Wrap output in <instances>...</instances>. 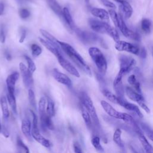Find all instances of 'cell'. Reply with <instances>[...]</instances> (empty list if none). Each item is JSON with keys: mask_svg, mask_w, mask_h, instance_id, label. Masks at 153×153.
I'll list each match as a JSON object with an SVG mask.
<instances>
[{"mask_svg": "<svg viewBox=\"0 0 153 153\" xmlns=\"http://www.w3.org/2000/svg\"><path fill=\"white\" fill-rule=\"evenodd\" d=\"M62 50L65 53L79 68L81 70L84 71L88 75H91V71L90 67L87 65L86 62L82 57V56L73 48L70 44L59 41Z\"/></svg>", "mask_w": 153, "mask_h": 153, "instance_id": "cell-1", "label": "cell"}, {"mask_svg": "<svg viewBox=\"0 0 153 153\" xmlns=\"http://www.w3.org/2000/svg\"><path fill=\"white\" fill-rule=\"evenodd\" d=\"M88 24L93 30L100 33H106L115 42L120 41V36L118 32L108 23L94 18H90L88 19Z\"/></svg>", "mask_w": 153, "mask_h": 153, "instance_id": "cell-2", "label": "cell"}, {"mask_svg": "<svg viewBox=\"0 0 153 153\" xmlns=\"http://www.w3.org/2000/svg\"><path fill=\"white\" fill-rule=\"evenodd\" d=\"M79 103H82L89 112L92 119L94 128L97 130H99L100 128V122L96 111V109L91 98L85 92L81 91L79 94Z\"/></svg>", "mask_w": 153, "mask_h": 153, "instance_id": "cell-3", "label": "cell"}, {"mask_svg": "<svg viewBox=\"0 0 153 153\" xmlns=\"http://www.w3.org/2000/svg\"><path fill=\"white\" fill-rule=\"evenodd\" d=\"M88 53L94 62L99 73L105 75L107 71V62L102 52L97 47H91L88 49Z\"/></svg>", "mask_w": 153, "mask_h": 153, "instance_id": "cell-4", "label": "cell"}, {"mask_svg": "<svg viewBox=\"0 0 153 153\" xmlns=\"http://www.w3.org/2000/svg\"><path fill=\"white\" fill-rule=\"evenodd\" d=\"M120 71L117 75L123 77L124 75L128 74L136 65V61L131 56L124 54H120L119 56Z\"/></svg>", "mask_w": 153, "mask_h": 153, "instance_id": "cell-5", "label": "cell"}, {"mask_svg": "<svg viewBox=\"0 0 153 153\" xmlns=\"http://www.w3.org/2000/svg\"><path fill=\"white\" fill-rule=\"evenodd\" d=\"M74 30L81 41L85 44H94L96 42L101 43V42H102L101 38L94 33L86 30H82L78 28H75Z\"/></svg>", "mask_w": 153, "mask_h": 153, "instance_id": "cell-6", "label": "cell"}, {"mask_svg": "<svg viewBox=\"0 0 153 153\" xmlns=\"http://www.w3.org/2000/svg\"><path fill=\"white\" fill-rule=\"evenodd\" d=\"M118 28L120 29L123 35L127 38H129L136 41H140L141 40V36L139 35V33L133 31L127 27L126 23L124 21L123 16H121V14H118Z\"/></svg>", "mask_w": 153, "mask_h": 153, "instance_id": "cell-7", "label": "cell"}, {"mask_svg": "<svg viewBox=\"0 0 153 153\" xmlns=\"http://www.w3.org/2000/svg\"><path fill=\"white\" fill-rule=\"evenodd\" d=\"M115 47L118 51H126L137 56H139V54L140 48L138 46L126 41L120 40L116 42Z\"/></svg>", "mask_w": 153, "mask_h": 153, "instance_id": "cell-8", "label": "cell"}, {"mask_svg": "<svg viewBox=\"0 0 153 153\" xmlns=\"http://www.w3.org/2000/svg\"><path fill=\"white\" fill-rule=\"evenodd\" d=\"M19 69L23 78V82L26 87L32 89V87L33 84V79L32 77V74L29 71L28 69L26 68L25 65L20 62L19 63Z\"/></svg>", "mask_w": 153, "mask_h": 153, "instance_id": "cell-9", "label": "cell"}, {"mask_svg": "<svg viewBox=\"0 0 153 153\" xmlns=\"http://www.w3.org/2000/svg\"><path fill=\"white\" fill-rule=\"evenodd\" d=\"M100 104L104 111L109 117L112 118L123 120L124 118V112L117 111L108 102L105 100H101Z\"/></svg>", "mask_w": 153, "mask_h": 153, "instance_id": "cell-10", "label": "cell"}, {"mask_svg": "<svg viewBox=\"0 0 153 153\" xmlns=\"http://www.w3.org/2000/svg\"><path fill=\"white\" fill-rule=\"evenodd\" d=\"M58 62L61 65V66L65 69L67 72H68L71 75L79 78L80 76V75L77 71V69L75 68V66L72 65L68 60L65 59L63 57V56H61L57 58Z\"/></svg>", "mask_w": 153, "mask_h": 153, "instance_id": "cell-11", "label": "cell"}, {"mask_svg": "<svg viewBox=\"0 0 153 153\" xmlns=\"http://www.w3.org/2000/svg\"><path fill=\"white\" fill-rule=\"evenodd\" d=\"M52 75L54 78L59 82L67 86L69 88H71L72 83L71 79L65 74L59 71L57 69H54L52 72Z\"/></svg>", "mask_w": 153, "mask_h": 153, "instance_id": "cell-12", "label": "cell"}, {"mask_svg": "<svg viewBox=\"0 0 153 153\" xmlns=\"http://www.w3.org/2000/svg\"><path fill=\"white\" fill-rule=\"evenodd\" d=\"M118 104L121 105V106L124 107L125 109L132 111L134 113H135L139 118H142L143 117V115L141 111H140L139 107L131 103L128 102L125 99H120L118 98Z\"/></svg>", "mask_w": 153, "mask_h": 153, "instance_id": "cell-13", "label": "cell"}, {"mask_svg": "<svg viewBox=\"0 0 153 153\" xmlns=\"http://www.w3.org/2000/svg\"><path fill=\"white\" fill-rule=\"evenodd\" d=\"M19 78V74L17 72H14L9 75L6 79V84L8 89V93L11 94H14L16 82Z\"/></svg>", "mask_w": 153, "mask_h": 153, "instance_id": "cell-14", "label": "cell"}, {"mask_svg": "<svg viewBox=\"0 0 153 153\" xmlns=\"http://www.w3.org/2000/svg\"><path fill=\"white\" fill-rule=\"evenodd\" d=\"M32 137L37 141L39 143L42 145L45 148H49L51 146L50 142L45 139L39 132L38 127L33 128L32 127Z\"/></svg>", "mask_w": 153, "mask_h": 153, "instance_id": "cell-15", "label": "cell"}, {"mask_svg": "<svg viewBox=\"0 0 153 153\" xmlns=\"http://www.w3.org/2000/svg\"><path fill=\"white\" fill-rule=\"evenodd\" d=\"M122 78L123 77L117 75L114 81L113 86L114 91L116 93V96L118 98L124 99V88L122 82Z\"/></svg>", "mask_w": 153, "mask_h": 153, "instance_id": "cell-16", "label": "cell"}, {"mask_svg": "<svg viewBox=\"0 0 153 153\" xmlns=\"http://www.w3.org/2000/svg\"><path fill=\"white\" fill-rule=\"evenodd\" d=\"M126 92L130 99L131 100L137 102L139 105L142 104V103L145 102L144 98L142 96V95L139 93H137L136 91L134 90L131 88L129 87H126Z\"/></svg>", "mask_w": 153, "mask_h": 153, "instance_id": "cell-17", "label": "cell"}, {"mask_svg": "<svg viewBox=\"0 0 153 153\" xmlns=\"http://www.w3.org/2000/svg\"><path fill=\"white\" fill-rule=\"evenodd\" d=\"M39 40L40 42L45 47L47 50H48L50 51H51L57 58L63 55V53L62 50L59 49L57 47H56L54 45L50 42L48 41L39 38Z\"/></svg>", "mask_w": 153, "mask_h": 153, "instance_id": "cell-18", "label": "cell"}, {"mask_svg": "<svg viewBox=\"0 0 153 153\" xmlns=\"http://www.w3.org/2000/svg\"><path fill=\"white\" fill-rule=\"evenodd\" d=\"M51 118V117L48 116L47 114L42 117H40V125L43 131H45L47 129L52 130L54 128Z\"/></svg>", "mask_w": 153, "mask_h": 153, "instance_id": "cell-19", "label": "cell"}, {"mask_svg": "<svg viewBox=\"0 0 153 153\" xmlns=\"http://www.w3.org/2000/svg\"><path fill=\"white\" fill-rule=\"evenodd\" d=\"M120 8L121 13L126 19H129L133 13V8L131 5L126 0H122L120 3Z\"/></svg>", "mask_w": 153, "mask_h": 153, "instance_id": "cell-20", "label": "cell"}, {"mask_svg": "<svg viewBox=\"0 0 153 153\" xmlns=\"http://www.w3.org/2000/svg\"><path fill=\"white\" fill-rule=\"evenodd\" d=\"M91 13L94 17H96L100 20L104 21H109V13L103 8H93L91 10Z\"/></svg>", "mask_w": 153, "mask_h": 153, "instance_id": "cell-21", "label": "cell"}, {"mask_svg": "<svg viewBox=\"0 0 153 153\" xmlns=\"http://www.w3.org/2000/svg\"><path fill=\"white\" fill-rule=\"evenodd\" d=\"M22 131L26 137L29 140H32V129H31V123L28 118H24L22 122L21 126Z\"/></svg>", "mask_w": 153, "mask_h": 153, "instance_id": "cell-22", "label": "cell"}, {"mask_svg": "<svg viewBox=\"0 0 153 153\" xmlns=\"http://www.w3.org/2000/svg\"><path fill=\"white\" fill-rule=\"evenodd\" d=\"M62 17L64 19V21L65 22L66 24L68 26V27L70 28L71 30H74L76 27L74 22V20L72 19V17L71 15V13L68 10V8L65 7L63 8V16Z\"/></svg>", "mask_w": 153, "mask_h": 153, "instance_id": "cell-23", "label": "cell"}, {"mask_svg": "<svg viewBox=\"0 0 153 153\" xmlns=\"http://www.w3.org/2000/svg\"><path fill=\"white\" fill-rule=\"evenodd\" d=\"M138 138L142 145V147L144 149L145 153H153V147L148 142L145 136L143 134V133H140L137 134Z\"/></svg>", "mask_w": 153, "mask_h": 153, "instance_id": "cell-24", "label": "cell"}, {"mask_svg": "<svg viewBox=\"0 0 153 153\" xmlns=\"http://www.w3.org/2000/svg\"><path fill=\"white\" fill-rule=\"evenodd\" d=\"M79 106H80L82 118L84 119V121L87 127H88V128L91 129L93 128V124H92V121L91 120V118L90 117L89 112H88L87 109L85 108V106L82 103H79Z\"/></svg>", "mask_w": 153, "mask_h": 153, "instance_id": "cell-25", "label": "cell"}, {"mask_svg": "<svg viewBox=\"0 0 153 153\" xmlns=\"http://www.w3.org/2000/svg\"><path fill=\"white\" fill-rule=\"evenodd\" d=\"M39 31H40V33H41V35L44 38H45L46 40L50 42H51V44L54 45L59 49L62 50V48H61L60 45V44L59 42V41L54 36H53L51 33H50L48 32H47L45 30H44V29H41L39 30Z\"/></svg>", "mask_w": 153, "mask_h": 153, "instance_id": "cell-26", "label": "cell"}, {"mask_svg": "<svg viewBox=\"0 0 153 153\" xmlns=\"http://www.w3.org/2000/svg\"><path fill=\"white\" fill-rule=\"evenodd\" d=\"M48 4L52 10L59 17H62L63 9L56 0H47Z\"/></svg>", "mask_w": 153, "mask_h": 153, "instance_id": "cell-27", "label": "cell"}, {"mask_svg": "<svg viewBox=\"0 0 153 153\" xmlns=\"http://www.w3.org/2000/svg\"><path fill=\"white\" fill-rule=\"evenodd\" d=\"M121 129L120 128H117L114 133L113 140L119 147L123 149L124 148V143L121 139Z\"/></svg>", "mask_w": 153, "mask_h": 153, "instance_id": "cell-28", "label": "cell"}, {"mask_svg": "<svg viewBox=\"0 0 153 153\" xmlns=\"http://www.w3.org/2000/svg\"><path fill=\"white\" fill-rule=\"evenodd\" d=\"M0 103L1 106V109L3 114V117L4 119H8L9 117V110H8V106L7 103V98L5 96H2L0 99Z\"/></svg>", "mask_w": 153, "mask_h": 153, "instance_id": "cell-29", "label": "cell"}, {"mask_svg": "<svg viewBox=\"0 0 153 153\" xmlns=\"http://www.w3.org/2000/svg\"><path fill=\"white\" fill-rule=\"evenodd\" d=\"M127 81H128V83L134 88L135 91H136L137 93L142 94L140 85L139 82L137 80L135 75L132 74V75H130L128 78Z\"/></svg>", "mask_w": 153, "mask_h": 153, "instance_id": "cell-30", "label": "cell"}, {"mask_svg": "<svg viewBox=\"0 0 153 153\" xmlns=\"http://www.w3.org/2000/svg\"><path fill=\"white\" fill-rule=\"evenodd\" d=\"M102 93H103L104 96L106 97V99L110 100L111 102L118 104V97L116 95L113 94L112 92H111L110 91L106 88H103L102 90Z\"/></svg>", "mask_w": 153, "mask_h": 153, "instance_id": "cell-31", "label": "cell"}, {"mask_svg": "<svg viewBox=\"0 0 153 153\" xmlns=\"http://www.w3.org/2000/svg\"><path fill=\"white\" fill-rule=\"evenodd\" d=\"M91 143L94 148L100 152H103L104 149L100 144V139L97 134H94L91 139Z\"/></svg>", "mask_w": 153, "mask_h": 153, "instance_id": "cell-32", "label": "cell"}, {"mask_svg": "<svg viewBox=\"0 0 153 153\" xmlns=\"http://www.w3.org/2000/svg\"><path fill=\"white\" fill-rule=\"evenodd\" d=\"M139 125L142 131H143L149 139L153 142V130L144 123H140Z\"/></svg>", "mask_w": 153, "mask_h": 153, "instance_id": "cell-33", "label": "cell"}, {"mask_svg": "<svg viewBox=\"0 0 153 153\" xmlns=\"http://www.w3.org/2000/svg\"><path fill=\"white\" fill-rule=\"evenodd\" d=\"M141 28L146 33H149L152 29V22L148 19H143L141 22Z\"/></svg>", "mask_w": 153, "mask_h": 153, "instance_id": "cell-34", "label": "cell"}, {"mask_svg": "<svg viewBox=\"0 0 153 153\" xmlns=\"http://www.w3.org/2000/svg\"><path fill=\"white\" fill-rule=\"evenodd\" d=\"M46 114L50 117H53L55 114L54 103V102L50 98H48L47 105L46 108Z\"/></svg>", "mask_w": 153, "mask_h": 153, "instance_id": "cell-35", "label": "cell"}, {"mask_svg": "<svg viewBox=\"0 0 153 153\" xmlns=\"http://www.w3.org/2000/svg\"><path fill=\"white\" fill-rule=\"evenodd\" d=\"M7 100L13 110V111L16 114L17 113V105H16V98L14 94H11L10 93H7Z\"/></svg>", "mask_w": 153, "mask_h": 153, "instance_id": "cell-36", "label": "cell"}, {"mask_svg": "<svg viewBox=\"0 0 153 153\" xmlns=\"http://www.w3.org/2000/svg\"><path fill=\"white\" fill-rule=\"evenodd\" d=\"M45 105H46L45 98L44 97H41L38 103V111H39V117H42L46 114Z\"/></svg>", "mask_w": 153, "mask_h": 153, "instance_id": "cell-37", "label": "cell"}, {"mask_svg": "<svg viewBox=\"0 0 153 153\" xmlns=\"http://www.w3.org/2000/svg\"><path fill=\"white\" fill-rule=\"evenodd\" d=\"M30 48L32 51V54L34 57H36L39 56L42 53V48L38 44H33L31 45Z\"/></svg>", "mask_w": 153, "mask_h": 153, "instance_id": "cell-38", "label": "cell"}, {"mask_svg": "<svg viewBox=\"0 0 153 153\" xmlns=\"http://www.w3.org/2000/svg\"><path fill=\"white\" fill-rule=\"evenodd\" d=\"M25 58L27 63V69L32 74L36 70V66L33 61L27 56H25Z\"/></svg>", "mask_w": 153, "mask_h": 153, "instance_id": "cell-39", "label": "cell"}, {"mask_svg": "<svg viewBox=\"0 0 153 153\" xmlns=\"http://www.w3.org/2000/svg\"><path fill=\"white\" fill-rule=\"evenodd\" d=\"M28 99H29V102L31 106H32L33 108L36 109V100H35V96L33 91L32 89H29L28 91Z\"/></svg>", "mask_w": 153, "mask_h": 153, "instance_id": "cell-40", "label": "cell"}, {"mask_svg": "<svg viewBox=\"0 0 153 153\" xmlns=\"http://www.w3.org/2000/svg\"><path fill=\"white\" fill-rule=\"evenodd\" d=\"M109 14L110 16V17L111 18L115 26L117 27H118V14L115 12V10H109Z\"/></svg>", "mask_w": 153, "mask_h": 153, "instance_id": "cell-41", "label": "cell"}, {"mask_svg": "<svg viewBox=\"0 0 153 153\" xmlns=\"http://www.w3.org/2000/svg\"><path fill=\"white\" fill-rule=\"evenodd\" d=\"M30 15V11L26 8H21L19 10V16L23 19H26Z\"/></svg>", "mask_w": 153, "mask_h": 153, "instance_id": "cell-42", "label": "cell"}, {"mask_svg": "<svg viewBox=\"0 0 153 153\" xmlns=\"http://www.w3.org/2000/svg\"><path fill=\"white\" fill-rule=\"evenodd\" d=\"M17 145H18L20 148H22V149L24 150V151H25V153H30L29 149L28 147L23 143V142L22 140V139H21L20 137H17Z\"/></svg>", "mask_w": 153, "mask_h": 153, "instance_id": "cell-43", "label": "cell"}, {"mask_svg": "<svg viewBox=\"0 0 153 153\" xmlns=\"http://www.w3.org/2000/svg\"><path fill=\"white\" fill-rule=\"evenodd\" d=\"M102 4L109 8H115V5L114 3H112V2L109 1V0H101Z\"/></svg>", "mask_w": 153, "mask_h": 153, "instance_id": "cell-44", "label": "cell"}, {"mask_svg": "<svg viewBox=\"0 0 153 153\" xmlns=\"http://www.w3.org/2000/svg\"><path fill=\"white\" fill-rule=\"evenodd\" d=\"M5 33L3 27H0V41L2 43L5 42Z\"/></svg>", "mask_w": 153, "mask_h": 153, "instance_id": "cell-45", "label": "cell"}, {"mask_svg": "<svg viewBox=\"0 0 153 153\" xmlns=\"http://www.w3.org/2000/svg\"><path fill=\"white\" fill-rule=\"evenodd\" d=\"M26 30L25 28H22L21 30V35L20 36V39H19V42L22 43L23 42V41H25V38H26Z\"/></svg>", "mask_w": 153, "mask_h": 153, "instance_id": "cell-46", "label": "cell"}, {"mask_svg": "<svg viewBox=\"0 0 153 153\" xmlns=\"http://www.w3.org/2000/svg\"><path fill=\"white\" fill-rule=\"evenodd\" d=\"M146 55H147V53H146V49L144 47H142L141 48H140L139 56L142 59H145L146 57Z\"/></svg>", "mask_w": 153, "mask_h": 153, "instance_id": "cell-47", "label": "cell"}, {"mask_svg": "<svg viewBox=\"0 0 153 153\" xmlns=\"http://www.w3.org/2000/svg\"><path fill=\"white\" fill-rule=\"evenodd\" d=\"M74 149L75 153H82L81 148L77 142H75L74 144Z\"/></svg>", "mask_w": 153, "mask_h": 153, "instance_id": "cell-48", "label": "cell"}, {"mask_svg": "<svg viewBox=\"0 0 153 153\" xmlns=\"http://www.w3.org/2000/svg\"><path fill=\"white\" fill-rule=\"evenodd\" d=\"M96 78H97L98 81L99 82V83L101 85H105V79L103 78L102 74H100V73L99 74H96Z\"/></svg>", "mask_w": 153, "mask_h": 153, "instance_id": "cell-49", "label": "cell"}, {"mask_svg": "<svg viewBox=\"0 0 153 153\" xmlns=\"http://www.w3.org/2000/svg\"><path fill=\"white\" fill-rule=\"evenodd\" d=\"M1 133H2V134L4 135V136L5 137H8L9 136V133L8 132V131L7 130V129L4 127H2V129H1Z\"/></svg>", "mask_w": 153, "mask_h": 153, "instance_id": "cell-50", "label": "cell"}, {"mask_svg": "<svg viewBox=\"0 0 153 153\" xmlns=\"http://www.w3.org/2000/svg\"><path fill=\"white\" fill-rule=\"evenodd\" d=\"M4 11V4L2 2H0V16H1Z\"/></svg>", "mask_w": 153, "mask_h": 153, "instance_id": "cell-51", "label": "cell"}, {"mask_svg": "<svg viewBox=\"0 0 153 153\" xmlns=\"http://www.w3.org/2000/svg\"><path fill=\"white\" fill-rule=\"evenodd\" d=\"M6 59H7L8 60H11V56L9 53L6 54Z\"/></svg>", "mask_w": 153, "mask_h": 153, "instance_id": "cell-52", "label": "cell"}, {"mask_svg": "<svg viewBox=\"0 0 153 153\" xmlns=\"http://www.w3.org/2000/svg\"><path fill=\"white\" fill-rule=\"evenodd\" d=\"M1 129H2V125L1 124V121H0V133H1Z\"/></svg>", "mask_w": 153, "mask_h": 153, "instance_id": "cell-53", "label": "cell"}, {"mask_svg": "<svg viewBox=\"0 0 153 153\" xmlns=\"http://www.w3.org/2000/svg\"><path fill=\"white\" fill-rule=\"evenodd\" d=\"M87 3H88L89 2V1H90V0H84Z\"/></svg>", "mask_w": 153, "mask_h": 153, "instance_id": "cell-54", "label": "cell"}]
</instances>
